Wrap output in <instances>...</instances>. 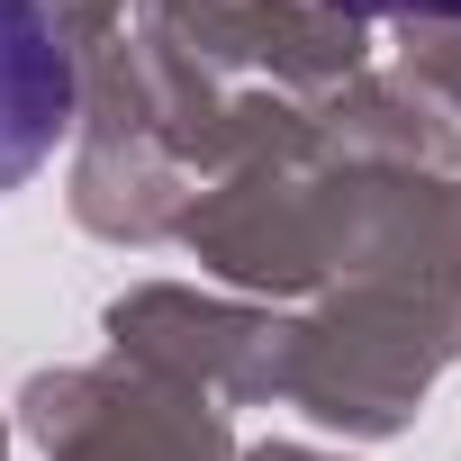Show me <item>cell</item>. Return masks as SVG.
Returning <instances> with one entry per match:
<instances>
[{
	"mask_svg": "<svg viewBox=\"0 0 461 461\" xmlns=\"http://www.w3.org/2000/svg\"><path fill=\"white\" fill-rule=\"evenodd\" d=\"M73 127V55L46 0H0V190H19Z\"/></svg>",
	"mask_w": 461,
	"mask_h": 461,
	"instance_id": "1",
	"label": "cell"
},
{
	"mask_svg": "<svg viewBox=\"0 0 461 461\" xmlns=\"http://www.w3.org/2000/svg\"><path fill=\"white\" fill-rule=\"evenodd\" d=\"M353 10H461V0H353Z\"/></svg>",
	"mask_w": 461,
	"mask_h": 461,
	"instance_id": "2",
	"label": "cell"
}]
</instances>
